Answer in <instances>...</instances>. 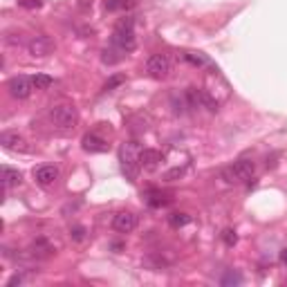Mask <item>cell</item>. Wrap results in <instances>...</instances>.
<instances>
[{
    "label": "cell",
    "instance_id": "6da1fadb",
    "mask_svg": "<svg viewBox=\"0 0 287 287\" xmlns=\"http://www.w3.org/2000/svg\"><path fill=\"white\" fill-rule=\"evenodd\" d=\"M139 146L137 142H126L121 144V148H119V162H121V173L126 175L128 182H135L139 175V169H142V164H139Z\"/></svg>",
    "mask_w": 287,
    "mask_h": 287
},
{
    "label": "cell",
    "instance_id": "7a4b0ae2",
    "mask_svg": "<svg viewBox=\"0 0 287 287\" xmlns=\"http://www.w3.org/2000/svg\"><path fill=\"white\" fill-rule=\"evenodd\" d=\"M253 173H256V164L251 160H238L231 166H225L220 171V177L227 184H242V182L251 180Z\"/></svg>",
    "mask_w": 287,
    "mask_h": 287
},
{
    "label": "cell",
    "instance_id": "3957f363",
    "mask_svg": "<svg viewBox=\"0 0 287 287\" xmlns=\"http://www.w3.org/2000/svg\"><path fill=\"white\" fill-rule=\"evenodd\" d=\"M112 45L121 52H133L137 47V41H135V23L133 18H123L119 20L115 31H112Z\"/></svg>",
    "mask_w": 287,
    "mask_h": 287
},
{
    "label": "cell",
    "instance_id": "277c9868",
    "mask_svg": "<svg viewBox=\"0 0 287 287\" xmlns=\"http://www.w3.org/2000/svg\"><path fill=\"white\" fill-rule=\"evenodd\" d=\"M50 119L54 126H58L61 131H70L79 123V110L72 104H61V106H54L50 112Z\"/></svg>",
    "mask_w": 287,
    "mask_h": 287
},
{
    "label": "cell",
    "instance_id": "5b68a950",
    "mask_svg": "<svg viewBox=\"0 0 287 287\" xmlns=\"http://www.w3.org/2000/svg\"><path fill=\"white\" fill-rule=\"evenodd\" d=\"M54 50H56V43H54V39L47 34L34 36V39L27 43V52H29V56H34V58H47Z\"/></svg>",
    "mask_w": 287,
    "mask_h": 287
},
{
    "label": "cell",
    "instance_id": "8992f818",
    "mask_svg": "<svg viewBox=\"0 0 287 287\" xmlns=\"http://www.w3.org/2000/svg\"><path fill=\"white\" fill-rule=\"evenodd\" d=\"M146 72L153 79H166L171 74V58L166 54H150L146 61Z\"/></svg>",
    "mask_w": 287,
    "mask_h": 287
},
{
    "label": "cell",
    "instance_id": "52a82bcc",
    "mask_svg": "<svg viewBox=\"0 0 287 287\" xmlns=\"http://www.w3.org/2000/svg\"><path fill=\"white\" fill-rule=\"evenodd\" d=\"M7 90L14 99H27L31 94V90H34V81L25 77V74H18V77H12L7 81Z\"/></svg>",
    "mask_w": 287,
    "mask_h": 287
},
{
    "label": "cell",
    "instance_id": "ba28073f",
    "mask_svg": "<svg viewBox=\"0 0 287 287\" xmlns=\"http://www.w3.org/2000/svg\"><path fill=\"white\" fill-rule=\"evenodd\" d=\"M171 263H173L171 258H166L162 251H148L142 258L144 269H148V272H164V269L171 267Z\"/></svg>",
    "mask_w": 287,
    "mask_h": 287
},
{
    "label": "cell",
    "instance_id": "9c48e42d",
    "mask_svg": "<svg viewBox=\"0 0 287 287\" xmlns=\"http://www.w3.org/2000/svg\"><path fill=\"white\" fill-rule=\"evenodd\" d=\"M135 227H137V215L131 211H119L112 218V229L119 234H131V231H135Z\"/></svg>",
    "mask_w": 287,
    "mask_h": 287
},
{
    "label": "cell",
    "instance_id": "30bf717a",
    "mask_svg": "<svg viewBox=\"0 0 287 287\" xmlns=\"http://www.w3.org/2000/svg\"><path fill=\"white\" fill-rule=\"evenodd\" d=\"M34 180L39 186H52V184L58 180V169L52 164H43L34 171Z\"/></svg>",
    "mask_w": 287,
    "mask_h": 287
},
{
    "label": "cell",
    "instance_id": "8fae6325",
    "mask_svg": "<svg viewBox=\"0 0 287 287\" xmlns=\"http://www.w3.org/2000/svg\"><path fill=\"white\" fill-rule=\"evenodd\" d=\"M0 144H3L7 150H16V153H27V150H29L27 142L18 133H3L0 135Z\"/></svg>",
    "mask_w": 287,
    "mask_h": 287
},
{
    "label": "cell",
    "instance_id": "7c38bea8",
    "mask_svg": "<svg viewBox=\"0 0 287 287\" xmlns=\"http://www.w3.org/2000/svg\"><path fill=\"white\" fill-rule=\"evenodd\" d=\"M81 146H83V150H88V153H106V150L110 148L106 139L97 137V135H85V137L81 139Z\"/></svg>",
    "mask_w": 287,
    "mask_h": 287
},
{
    "label": "cell",
    "instance_id": "4fadbf2b",
    "mask_svg": "<svg viewBox=\"0 0 287 287\" xmlns=\"http://www.w3.org/2000/svg\"><path fill=\"white\" fill-rule=\"evenodd\" d=\"M160 162H162V153L155 148H144L142 153H139V164H142V169L153 171V169H157Z\"/></svg>",
    "mask_w": 287,
    "mask_h": 287
},
{
    "label": "cell",
    "instance_id": "5bb4252c",
    "mask_svg": "<svg viewBox=\"0 0 287 287\" xmlns=\"http://www.w3.org/2000/svg\"><path fill=\"white\" fill-rule=\"evenodd\" d=\"M29 253H31V256H36V258H50L52 253H54V247L47 240L39 238V240H36L34 245L29 247Z\"/></svg>",
    "mask_w": 287,
    "mask_h": 287
},
{
    "label": "cell",
    "instance_id": "9a60e30c",
    "mask_svg": "<svg viewBox=\"0 0 287 287\" xmlns=\"http://www.w3.org/2000/svg\"><path fill=\"white\" fill-rule=\"evenodd\" d=\"M144 198H146V202H148L150 207H166V204L171 202V198L164 196L162 191H157V188H150V191H146Z\"/></svg>",
    "mask_w": 287,
    "mask_h": 287
},
{
    "label": "cell",
    "instance_id": "2e32d148",
    "mask_svg": "<svg viewBox=\"0 0 287 287\" xmlns=\"http://www.w3.org/2000/svg\"><path fill=\"white\" fill-rule=\"evenodd\" d=\"M20 182H23V175H20V171L5 166V169H3V186H5V188H12V186H18Z\"/></svg>",
    "mask_w": 287,
    "mask_h": 287
},
{
    "label": "cell",
    "instance_id": "e0dca14e",
    "mask_svg": "<svg viewBox=\"0 0 287 287\" xmlns=\"http://www.w3.org/2000/svg\"><path fill=\"white\" fill-rule=\"evenodd\" d=\"M220 285L222 287H234V285H242V276L238 274V272H234V269H229L225 276L220 278Z\"/></svg>",
    "mask_w": 287,
    "mask_h": 287
},
{
    "label": "cell",
    "instance_id": "ac0fdd59",
    "mask_svg": "<svg viewBox=\"0 0 287 287\" xmlns=\"http://www.w3.org/2000/svg\"><path fill=\"white\" fill-rule=\"evenodd\" d=\"M128 7H135V0H106L108 12H119V9H128Z\"/></svg>",
    "mask_w": 287,
    "mask_h": 287
},
{
    "label": "cell",
    "instance_id": "d6986e66",
    "mask_svg": "<svg viewBox=\"0 0 287 287\" xmlns=\"http://www.w3.org/2000/svg\"><path fill=\"white\" fill-rule=\"evenodd\" d=\"M184 58H186L188 63H193V66H198V68L209 66V58L204 56V54H200V52H186L184 54Z\"/></svg>",
    "mask_w": 287,
    "mask_h": 287
},
{
    "label": "cell",
    "instance_id": "ffe728a7",
    "mask_svg": "<svg viewBox=\"0 0 287 287\" xmlns=\"http://www.w3.org/2000/svg\"><path fill=\"white\" fill-rule=\"evenodd\" d=\"M31 81H34V88H36V90H47V88H50V85L54 83V79L47 77V74H34V77H31Z\"/></svg>",
    "mask_w": 287,
    "mask_h": 287
},
{
    "label": "cell",
    "instance_id": "44dd1931",
    "mask_svg": "<svg viewBox=\"0 0 287 287\" xmlns=\"http://www.w3.org/2000/svg\"><path fill=\"white\" fill-rule=\"evenodd\" d=\"M101 54H104V56H101L104 58V63H108V66H115V63H119L123 58L121 50H104Z\"/></svg>",
    "mask_w": 287,
    "mask_h": 287
},
{
    "label": "cell",
    "instance_id": "7402d4cb",
    "mask_svg": "<svg viewBox=\"0 0 287 287\" xmlns=\"http://www.w3.org/2000/svg\"><path fill=\"white\" fill-rule=\"evenodd\" d=\"M191 222V215H186V213H171L169 215V225L171 227H184V225H188Z\"/></svg>",
    "mask_w": 287,
    "mask_h": 287
},
{
    "label": "cell",
    "instance_id": "603a6c76",
    "mask_svg": "<svg viewBox=\"0 0 287 287\" xmlns=\"http://www.w3.org/2000/svg\"><path fill=\"white\" fill-rule=\"evenodd\" d=\"M85 236H88V231H85V227H81V225H77V227H72V229H70V238H72L74 242H83Z\"/></svg>",
    "mask_w": 287,
    "mask_h": 287
},
{
    "label": "cell",
    "instance_id": "cb8c5ba5",
    "mask_svg": "<svg viewBox=\"0 0 287 287\" xmlns=\"http://www.w3.org/2000/svg\"><path fill=\"white\" fill-rule=\"evenodd\" d=\"M123 81H126V77H123V74H115V77H110L106 81V85H104V90L106 92H110V90H115L117 85H121Z\"/></svg>",
    "mask_w": 287,
    "mask_h": 287
},
{
    "label": "cell",
    "instance_id": "d4e9b609",
    "mask_svg": "<svg viewBox=\"0 0 287 287\" xmlns=\"http://www.w3.org/2000/svg\"><path fill=\"white\" fill-rule=\"evenodd\" d=\"M222 240H225V245H227V247H234L236 242H238L236 231H234V229H225V231H222Z\"/></svg>",
    "mask_w": 287,
    "mask_h": 287
},
{
    "label": "cell",
    "instance_id": "484cf974",
    "mask_svg": "<svg viewBox=\"0 0 287 287\" xmlns=\"http://www.w3.org/2000/svg\"><path fill=\"white\" fill-rule=\"evenodd\" d=\"M20 7H25V9H39V7H43V0H20Z\"/></svg>",
    "mask_w": 287,
    "mask_h": 287
},
{
    "label": "cell",
    "instance_id": "4316f807",
    "mask_svg": "<svg viewBox=\"0 0 287 287\" xmlns=\"http://www.w3.org/2000/svg\"><path fill=\"white\" fill-rule=\"evenodd\" d=\"M5 43H9V45H20V43H23V39H20V34H7Z\"/></svg>",
    "mask_w": 287,
    "mask_h": 287
},
{
    "label": "cell",
    "instance_id": "83f0119b",
    "mask_svg": "<svg viewBox=\"0 0 287 287\" xmlns=\"http://www.w3.org/2000/svg\"><path fill=\"white\" fill-rule=\"evenodd\" d=\"M20 283H23V276H20V274H16V276H14V278H9V283H7V287H14V285H20Z\"/></svg>",
    "mask_w": 287,
    "mask_h": 287
},
{
    "label": "cell",
    "instance_id": "f1b7e54d",
    "mask_svg": "<svg viewBox=\"0 0 287 287\" xmlns=\"http://www.w3.org/2000/svg\"><path fill=\"white\" fill-rule=\"evenodd\" d=\"M280 261L287 265V249H283V251H280Z\"/></svg>",
    "mask_w": 287,
    "mask_h": 287
}]
</instances>
